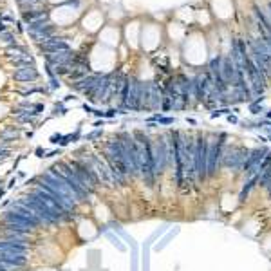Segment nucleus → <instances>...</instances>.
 Here are the masks:
<instances>
[{"label": "nucleus", "mask_w": 271, "mask_h": 271, "mask_svg": "<svg viewBox=\"0 0 271 271\" xmlns=\"http://www.w3.org/2000/svg\"><path fill=\"white\" fill-rule=\"evenodd\" d=\"M7 150H4V148H0V161H2V159H6L7 158Z\"/></svg>", "instance_id": "obj_21"}, {"label": "nucleus", "mask_w": 271, "mask_h": 271, "mask_svg": "<svg viewBox=\"0 0 271 271\" xmlns=\"http://www.w3.org/2000/svg\"><path fill=\"white\" fill-rule=\"evenodd\" d=\"M49 18V13L47 11H26L24 13V22L26 24H38V22H44V20Z\"/></svg>", "instance_id": "obj_18"}, {"label": "nucleus", "mask_w": 271, "mask_h": 271, "mask_svg": "<svg viewBox=\"0 0 271 271\" xmlns=\"http://www.w3.org/2000/svg\"><path fill=\"white\" fill-rule=\"evenodd\" d=\"M53 172H56L60 175V177L64 179L67 183V186L71 188V192L76 195V199H78V203H87L89 199H91V193L87 192L85 188L81 186V183L78 181V177L74 175V172H73V168L69 166V163L67 161H58L56 165L51 168Z\"/></svg>", "instance_id": "obj_3"}, {"label": "nucleus", "mask_w": 271, "mask_h": 271, "mask_svg": "<svg viewBox=\"0 0 271 271\" xmlns=\"http://www.w3.org/2000/svg\"><path fill=\"white\" fill-rule=\"evenodd\" d=\"M31 244L26 240H11V239H0V252L15 253V255H27Z\"/></svg>", "instance_id": "obj_11"}, {"label": "nucleus", "mask_w": 271, "mask_h": 271, "mask_svg": "<svg viewBox=\"0 0 271 271\" xmlns=\"http://www.w3.org/2000/svg\"><path fill=\"white\" fill-rule=\"evenodd\" d=\"M18 136V130L16 128H6L4 132H0V138L2 139H15Z\"/></svg>", "instance_id": "obj_19"}, {"label": "nucleus", "mask_w": 271, "mask_h": 271, "mask_svg": "<svg viewBox=\"0 0 271 271\" xmlns=\"http://www.w3.org/2000/svg\"><path fill=\"white\" fill-rule=\"evenodd\" d=\"M266 154H268V148H257V150H253L252 156H248V161H244V172L248 175H257L258 174V165H260V159L264 158Z\"/></svg>", "instance_id": "obj_15"}, {"label": "nucleus", "mask_w": 271, "mask_h": 271, "mask_svg": "<svg viewBox=\"0 0 271 271\" xmlns=\"http://www.w3.org/2000/svg\"><path fill=\"white\" fill-rule=\"evenodd\" d=\"M67 163H69V166L73 168L74 175L78 177L81 186L93 195L99 186V181H98V177H96V174H94L93 168L87 165L83 159H71V161H67Z\"/></svg>", "instance_id": "obj_5"}, {"label": "nucleus", "mask_w": 271, "mask_h": 271, "mask_svg": "<svg viewBox=\"0 0 271 271\" xmlns=\"http://www.w3.org/2000/svg\"><path fill=\"white\" fill-rule=\"evenodd\" d=\"M246 154H248V150L242 148V146L230 148L224 156V165L228 166V168H240L246 161Z\"/></svg>", "instance_id": "obj_14"}, {"label": "nucleus", "mask_w": 271, "mask_h": 271, "mask_svg": "<svg viewBox=\"0 0 271 271\" xmlns=\"http://www.w3.org/2000/svg\"><path fill=\"white\" fill-rule=\"evenodd\" d=\"M224 139L226 136L221 134L219 141H213V143L208 141V158H206V175L208 177H213L217 174V165H219V159H221V154H223Z\"/></svg>", "instance_id": "obj_10"}, {"label": "nucleus", "mask_w": 271, "mask_h": 271, "mask_svg": "<svg viewBox=\"0 0 271 271\" xmlns=\"http://www.w3.org/2000/svg\"><path fill=\"white\" fill-rule=\"evenodd\" d=\"M27 31H29V34H31V36H33L38 44H42V42H46V40H49L51 36H53L54 26L53 24H44V22H38V24H31V26H27Z\"/></svg>", "instance_id": "obj_12"}, {"label": "nucleus", "mask_w": 271, "mask_h": 271, "mask_svg": "<svg viewBox=\"0 0 271 271\" xmlns=\"http://www.w3.org/2000/svg\"><path fill=\"white\" fill-rule=\"evenodd\" d=\"M20 2H22V0H20ZM31 2H34V0H31Z\"/></svg>", "instance_id": "obj_22"}, {"label": "nucleus", "mask_w": 271, "mask_h": 271, "mask_svg": "<svg viewBox=\"0 0 271 271\" xmlns=\"http://www.w3.org/2000/svg\"><path fill=\"white\" fill-rule=\"evenodd\" d=\"M38 71L34 69V65H26V67H18L16 71H15L13 78L16 81H34V80H38Z\"/></svg>", "instance_id": "obj_17"}, {"label": "nucleus", "mask_w": 271, "mask_h": 271, "mask_svg": "<svg viewBox=\"0 0 271 271\" xmlns=\"http://www.w3.org/2000/svg\"><path fill=\"white\" fill-rule=\"evenodd\" d=\"M252 60L253 64L258 67V71H262L264 76H270L271 74V53L270 47L266 46V42L262 40H257V42H252Z\"/></svg>", "instance_id": "obj_8"}, {"label": "nucleus", "mask_w": 271, "mask_h": 271, "mask_svg": "<svg viewBox=\"0 0 271 271\" xmlns=\"http://www.w3.org/2000/svg\"><path fill=\"white\" fill-rule=\"evenodd\" d=\"M206 158H208V139L199 136L195 139V179L205 181L206 175Z\"/></svg>", "instance_id": "obj_9"}, {"label": "nucleus", "mask_w": 271, "mask_h": 271, "mask_svg": "<svg viewBox=\"0 0 271 271\" xmlns=\"http://www.w3.org/2000/svg\"><path fill=\"white\" fill-rule=\"evenodd\" d=\"M152 150H154L156 174L161 175L168 168V165L172 163V143L166 141V138H159L152 143Z\"/></svg>", "instance_id": "obj_7"}, {"label": "nucleus", "mask_w": 271, "mask_h": 271, "mask_svg": "<svg viewBox=\"0 0 271 271\" xmlns=\"http://www.w3.org/2000/svg\"><path fill=\"white\" fill-rule=\"evenodd\" d=\"M270 118H271V112H270Z\"/></svg>", "instance_id": "obj_23"}, {"label": "nucleus", "mask_w": 271, "mask_h": 271, "mask_svg": "<svg viewBox=\"0 0 271 271\" xmlns=\"http://www.w3.org/2000/svg\"><path fill=\"white\" fill-rule=\"evenodd\" d=\"M40 51H44L46 54H53V53H60V51H71V47L64 38H49L46 42L38 44Z\"/></svg>", "instance_id": "obj_16"}, {"label": "nucleus", "mask_w": 271, "mask_h": 271, "mask_svg": "<svg viewBox=\"0 0 271 271\" xmlns=\"http://www.w3.org/2000/svg\"><path fill=\"white\" fill-rule=\"evenodd\" d=\"M80 0H65V2H62L60 6H78Z\"/></svg>", "instance_id": "obj_20"}, {"label": "nucleus", "mask_w": 271, "mask_h": 271, "mask_svg": "<svg viewBox=\"0 0 271 271\" xmlns=\"http://www.w3.org/2000/svg\"><path fill=\"white\" fill-rule=\"evenodd\" d=\"M18 201L20 203H24V205H26L27 208H29V210H31V212L44 223V226H58L60 224V219L54 217L53 213H51V210H49L44 203H40L38 199L34 197L31 192H27L26 195H22Z\"/></svg>", "instance_id": "obj_6"}, {"label": "nucleus", "mask_w": 271, "mask_h": 271, "mask_svg": "<svg viewBox=\"0 0 271 271\" xmlns=\"http://www.w3.org/2000/svg\"><path fill=\"white\" fill-rule=\"evenodd\" d=\"M172 143V159L175 163V181L179 186H185L186 181V136L179 130L170 132Z\"/></svg>", "instance_id": "obj_2"}, {"label": "nucleus", "mask_w": 271, "mask_h": 271, "mask_svg": "<svg viewBox=\"0 0 271 271\" xmlns=\"http://www.w3.org/2000/svg\"><path fill=\"white\" fill-rule=\"evenodd\" d=\"M134 139L138 141L139 146V175L143 177V181L148 186H154L156 179H158V174H156V165H154L152 141L139 130L134 132Z\"/></svg>", "instance_id": "obj_1"}, {"label": "nucleus", "mask_w": 271, "mask_h": 271, "mask_svg": "<svg viewBox=\"0 0 271 271\" xmlns=\"http://www.w3.org/2000/svg\"><path fill=\"white\" fill-rule=\"evenodd\" d=\"M141 89H143V83H139L138 80H128V96H127V103L125 107L128 109H139L141 107Z\"/></svg>", "instance_id": "obj_13"}, {"label": "nucleus", "mask_w": 271, "mask_h": 271, "mask_svg": "<svg viewBox=\"0 0 271 271\" xmlns=\"http://www.w3.org/2000/svg\"><path fill=\"white\" fill-rule=\"evenodd\" d=\"M36 179H38L40 183H44L47 188H51L54 193H58L62 199H65L69 205H73V206L78 208L80 203H78V199H76V195L71 192V188L67 186V183L60 177L56 172H53V170H47V172H44L40 177H36Z\"/></svg>", "instance_id": "obj_4"}]
</instances>
